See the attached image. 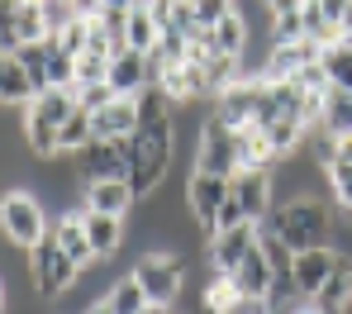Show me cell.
I'll return each mask as SVG.
<instances>
[{"instance_id":"6da1fadb","label":"cell","mask_w":352,"mask_h":314,"mask_svg":"<svg viewBox=\"0 0 352 314\" xmlns=\"http://www.w3.org/2000/svg\"><path fill=\"white\" fill-rule=\"evenodd\" d=\"M124 157H129V190L133 200H148L153 190L172 177L176 157V120L172 124H138L124 138Z\"/></svg>"},{"instance_id":"7a4b0ae2","label":"cell","mask_w":352,"mask_h":314,"mask_svg":"<svg viewBox=\"0 0 352 314\" xmlns=\"http://www.w3.org/2000/svg\"><path fill=\"white\" fill-rule=\"evenodd\" d=\"M262 229H272L291 252H305V248H333V210L319 200V195H305V200H291V205H276Z\"/></svg>"},{"instance_id":"3957f363","label":"cell","mask_w":352,"mask_h":314,"mask_svg":"<svg viewBox=\"0 0 352 314\" xmlns=\"http://www.w3.org/2000/svg\"><path fill=\"white\" fill-rule=\"evenodd\" d=\"M76 110V86H53V91H43V96H34L29 105H24V148H29V157H38V162H53L62 157L58 153V128L67 124V115Z\"/></svg>"},{"instance_id":"277c9868","label":"cell","mask_w":352,"mask_h":314,"mask_svg":"<svg viewBox=\"0 0 352 314\" xmlns=\"http://www.w3.org/2000/svg\"><path fill=\"white\" fill-rule=\"evenodd\" d=\"M272 210H276V200H272V167H243L238 177H229V200L219 210V229L262 224Z\"/></svg>"},{"instance_id":"5b68a950","label":"cell","mask_w":352,"mask_h":314,"mask_svg":"<svg viewBox=\"0 0 352 314\" xmlns=\"http://www.w3.org/2000/svg\"><path fill=\"white\" fill-rule=\"evenodd\" d=\"M48 214H43V200L34 195V190H14L5 186L0 190V238L10 243V248H34V243H43L48 238Z\"/></svg>"},{"instance_id":"8992f818","label":"cell","mask_w":352,"mask_h":314,"mask_svg":"<svg viewBox=\"0 0 352 314\" xmlns=\"http://www.w3.org/2000/svg\"><path fill=\"white\" fill-rule=\"evenodd\" d=\"M133 281L143 286L148 305L172 310V305H181V295H186V257L181 252H167V248L143 252L133 262Z\"/></svg>"},{"instance_id":"52a82bcc","label":"cell","mask_w":352,"mask_h":314,"mask_svg":"<svg viewBox=\"0 0 352 314\" xmlns=\"http://www.w3.org/2000/svg\"><path fill=\"white\" fill-rule=\"evenodd\" d=\"M76 276H81V267L62 252V243L48 234L43 243H34L29 248V281H34V291L38 295H48V300H62L72 286H76Z\"/></svg>"},{"instance_id":"ba28073f","label":"cell","mask_w":352,"mask_h":314,"mask_svg":"<svg viewBox=\"0 0 352 314\" xmlns=\"http://www.w3.org/2000/svg\"><path fill=\"white\" fill-rule=\"evenodd\" d=\"M224 200H229V181H224V177H210V172H190V177H186V210H190L195 229L205 234V243H210V234L219 229Z\"/></svg>"},{"instance_id":"9c48e42d","label":"cell","mask_w":352,"mask_h":314,"mask_svg":"<svg viewBox=\"0 0 352 314\" xmlns=\"http://www.w3.org/2000/svg\"><path fill=\"white\" fill-rule=\"evenodd\" d=\"M76 177L81 181H115V177H129V157H124V138L119 143H105V138H91L76 157H72Z\"/></svg>"},{"instance_id":"30bf717a","label":"cell","mask_w":352,"mask_h":314,"mask_svg":"<svg viewBox=\"0 0 352 314\" xmlns=\"http://www.w3.org/2000/svg\"><path fill=\"white\" fill-rule=\"evenodd\" d=\"M262 86H267L262 76H238L229 91H219V96L210 100V110L234 128L252 124V120H257V105H262Z\"/></svg>"},{"instance_id":"8fae6325","label":"cell","mask_w":352,"mask_h":314,"mask_svg":"<svg viewBox=\"0 0 352 314\" xmlns=\"http://www.w3.org/2000/svg\"><path fill=\"white\" fill-rule=\"evenodd\" d=\"M319 43L314 38H295V43H272L267 48V63H262V81H295L300 67L319 63Z\"/></svg>"},{"instance_id":"7c38bea8","label":"cell","mask_w":352,"mask_h":314,"mask_svg":"<svg viewBox=\"0 0 352 314\" xmlns=\"http://www.w3.org/2000/svg\"><path fill=\"white\" fill-rule=\"evenodd\" d=\"M257 243V224H234V229H214L210 234V243H205V257H210V271H219V276H229L238 262H243V252Z\"/></svg>"},{"instance_id":"4fadbf2b","label":"cell","mask_w":352,"mask_h":314,"mask_svg":"<svg viewBox=\"0 0 352 314\" xmlns=\"http://www.w3.org/2000/svg\"><path fill=\"white\" fill-rule=\"evenodd\" d=\"M105 86L115 96H138L143 86H153V67H148V53H133V48H119L110 53V67H105Z\"/></svg>"},{"instance_id":"5bb4252c","label":"cell","mask_w":352,"mask_h":314,"mask_svg":"<svg viewBox=\"0 0 352 314\" xmlns=\"http://www.w3.org/2000/svg\"><path fill=\"white\" fill-rule=\"evenodd\" d=\"M229 281H234L238 300H248V305H262V295H267V286H272V262H267L262 243H252V248L243 252V262H238L234 271H229Z\"/></svg>"},{"instance_id":"9a60e30c","label":"cell","mask_w":352,"mask_h":314,"mask_svg":"<svg viewBox=\"0 0 352 314\" xmlns=\"http://www.w3.org/2000/svg\"><path fill=\"white\" fill-rule=\"evenodd\" d=\"M338 257H343L338 248H305V252H295V257H291V276H295V286H300L305 300H314V291L333 276Z\"/></svg>"},{"instance_id":"2e32d148","label":"cell","mask_w":352,"mask_h":314,"mask_svg":"<svg viewBox=\"0 0 352 314\" xmlns=\"http://www.w3.org/2000/svg\"><path fill=\"white\" fill-rule=\"evenodd\" d=\"M133 205H138V200H133V190H129V177H115V181H86V186H81V210L129 219Z\"/></svg>"},{"instance_id":"e0dca14e","label":"cell","mask_w":352,"mask_h":314,"mask_svg":"<svg viewBox=\"0 0 352 314\" xmlns=\"http://www.w3.org/2000/svg\"><path fill=\"white\" fill-rule=\"evenodd\" d=\"M309 310H314V314H352V257H348V252L338 257L333 276L314 291Z\"/></svg>"},{"instance_id":"ac0fdd59","label":"cell","mask_w":352,"mask_h":314,"mask_svg":"<svg viewBox=\"0 0 352 314\" xmlns=\"http://www.w3.org/2000/svg\"><path fill=\"white\" fill-rule=\"evenodd\" d=\"M53 238L62 243V252L86 271V267H96L100 257H96V248H91V238H86V224H81V210H62L58 219H53V229H48Z\"/></svg>"},{"instance_id":"d6986e66","label":"cell","mask_w":352,"mask_h":314,"mask_svg":"<svg viewBox=\"0 0 352 314\" xmlns=\"http://www.w3.org/2000/svg\"><path fill=\"white\" fill-rule=\"evenodd\" d=\"M133 128H138V105H133V96H115L105 110H96V115H91V133H96V138H105V143L129 138Z\"/></svg>"},{"instance_id":"ffe728a7","label":"cell","mask_w":352,"mask_h":314,"mask_svg":"<svg viewBox=\"0 0 352 314\" xmlns=\"http://www.w3.org/2000/svg\"><path fill=\"white\" fill-rule=\"evenodd\" d=\"M81 224H86V238L100 262H110L119 248H124V234H129V219L119 214H96V210H81Z\"/></svg>"},{"instance_id":"44dd1931","label":"cell","mask_w":352,"mask_h":314,"mask_svg":"<svg viewBox=\"0 0 352 314\" xmlns=\"http://www.w3.org/2000/svg\"><path fill=\"white\" fill-rule=\"evenodd\" d=\"M34 96H38V91H34V81L24 76V67L14 63L10 53H0V105H19V110H24Z\"/></svg>"},{"instance_id":"7402d4cb","label":"cell","mask_w":352,"mask_h":314,"mask_svg":"<svg viewBox=\"0 0 352 314\" xmlns=\"http://www.w3.org/2000/svg\"><path fill=\"white\" fill-rule=\"evenodd\" d=\"M157 34H162V29H157V19H153V14H148V5L138 0V5L129 10V19H124V38H129V48H133V53H153Z\"/></svg>"},{"instance_id":"603a6c76","label":"cell","mask_w":352,"mask_h":314,"mask_svg":"<svg viewBox=\"0 0 352 314\" xmlns=\"http://www.w3.org/2000/svg\"><path fill=\"white\" fill-rule=\"evenodd\" d=\"M210 43H214V53H224V58H243V48H248V24L229 10V14L210 29Z\"/></svg>"},{"instance_id":"cb8c5ba5","label":"cell","mask_w":352,"mask_h":314,"mask_svg":"<svg viewBox=\"0 0 352 314\" xmlns=\"http://www.w3.org/2000/svg\"><path fill=\"white\" fill-rule=\"evenodd\" d=\"M91 138H96V133H91V115L76 105V110L67 115V124L58 128V153H62V157H76V153L91 143Z\"/></svg>"},{"instance_id":"d4e9b609","label":"cell","mask_w":352,"mask_h":314,"mask_svg":"<svg viewBox=\"0 0 352 314\" xmlns=\"http://www.w3.org/2000/svg\"><path fill=\"white\" fill-rule=\"evenodd\" d=\"M14 63L24 67V76L34 81V91H38V96H43V91H53V86H48V38H43V43H19Z\"/></svg>"},{"instance_id":"484cf974","label":"cell","mask_w":352,"mask_h":314,"mask_svg":"<svg viewBox=\"0 0 352 314\" xmlns=\"http://www.w3.org/2000/svg\"><path fill=\"white\" fill-rule=\"evenodd\" d=\"M319 128H324V133H333V138H348V133H352V96H348V91H329Z\"/></svg>"},{"instance_id":"4316f807","label":"cell","mask_w":352,"mask_h":314,"mask_svg":"<svg viewBox=\"0 0 352 314\" xmlns=\"http://www.w3.org/2000/svg\"><path fill=\"white\" fill-rule=\"evenodd\" d=\"M105 300H110V310H115V314H143V310H148V295H143V286L133 281V271H129V276H119Z\"/></svg>"},{"instance_id":"83f0119b","label":"cell","mask_w":352,"mask_h":314,"mask_svg":"<svg viewBox=\"0 0 352 314\" xmlns=\"http://www.w3.org/2000/svg\"><path fill=\"white\" fill-rule=\"evenodd\" d=\"M324 186L333 190V200H338V210H352V157H329V167H324Z\"/></svg>"},{"instance_id":"f1b7e54d","label":"cell","mask_w":352,"mask_h":314,"mask_svg":"<svg viewBox=\"0 0 352 314\" xmlns=\"http://www.w3.org/2000/svg\"><path fill=\"white\" fill-rule=\"evenodd\" d=\"M14 29H19V43H43V38H48V19H43V5H38V0H19Z\"/></svg>"},{"instance_id":"f546056e","label":"cell","mask_w":352,"mask_h":314,"mask_svg":"<svg viewBox=\"0 0 352 314\" xmlns=\"http://www.w3.org/2000/svg\"><path fill=\"white\" fill-rule=\"evenodd\" d=\"M319 63H324V76H329V86L333 91H348L352 96V58L338 48V43H329L324 53H319Z\"/></svg>"},{"instance_id":"4dcf8cb0","label":"cell","mask_w":352,"mask_h":314,"mask_svg":"<svg viewBox=\"0 0 352 314\" xmlns=\"http://www.w3.org/2000/svg\"><path fill=\"white\" fill-rule=\"evenodd\" d=\"M48 86H76V58L62 53L58 38H48Z\"/></svg>"},{"instance_id":"1f68e13d","label":"cell","mask_w":352,"mask_h":314,"mask_svg":"<svg viewBox=\"0 0 352 314\" xmlns=\"http://www.w3.org/2000/svg\"><path fill=\"white\" fill-rule=\"evenodd\" d=\"M38 5H43V19H48V38H58L72 19H81V10L72 0H38Z\"/></svg>"},{"instance_id":"d6a6232c","label":"cell","mask_w":352,"mask_h":314,"mask_svg":"<svg viewBox=\"0 0 352 314\" xmlns=\"http://www.w3.org/2000/svg\"><path fill=\"white\" fill-rule=\"evenodd\" d=\"M105 67H110L105 53H81V58H76V86H96V81H105Z\"/></svg>"},{"instance_id":"836d02e7","label":"cell","mask_w":352,"mask_h":314,"mask_svg":"<svg viewBox=\"0 0 352 314\" xmlns=\"http://www.w3.org/2000/svg\"><path fill=\"white\" fill-rule=\"evenodd\" d=\"M86 29H91V19H86V14H81V19H72V24L58 34V48H62V53H72V58H81V53H86Z\"/></svg>"},{"instance_id":"e575fe53","label":"cell","mask_w":352,"mask_h":314,"mask_svg":"<svg viewBox=\"0 0 352 314\" xmlns=\"http://www.w3.org/2000/svg\"><path fill=\"white\" fill-rule=\"evenodd\" d=\"M115 100V91L105 86V81H96V86H76V105L86 110V115H96V110H105Z\"/></svg>"},{"instance_id":"d590c367","label":"cell","mask_w":352,"mask_h":314,"mask_svg":"<svg viewBox=\"0 0 352 314\" xmlns=\"http://www.w3.org/2000/svg\"><path fill=\"white\" fill-rule=\"evenodd\" d=\"M190 5H195V24H200L205 34H210V29L229 14V0H190Z\"/></svg>"},{"instance_id":"8d00e7d4","label":"cell","mask_w":352,"mask_h":314,"mask_svg":"<svg viewBox=\"0 0 352 314\" xmlns=\"http://www.w3.org/2000/svg\"><path fill=\"white\" fill-rule=\"evenodd\" d=\"M81 314H115V310H110V300H91Z\"/></svg>"},{"instance_id":"74e56055","label":"cell","mask_w":352,"mask_h":314,"mask_svg":"<svg viewBox=\"0 0 352 314\" xmlns=\"http://www.w3.org/2000/svg\"><path fill=\"white\" fill-rule=\"evenodd\" d=\"M138 0H100V10H133Z\"/></svg>"},{"instance_id":"f35d334b","label":"cell","mask_w":352,"mask_h":314,"mask_svg":"<svg viewBox=\"0 0 352 314\" xmlns=\"http://www.w3.org/2000/svg\"><path fill=\"white\" fill-rule=\"evenodd\" d=\"M343 34H352V0L343 5Z\"/></svg>"},{"instance_id":"ab89813d","label":"cell","mask_w":352,"mask_h":314,"mask_svg":"<svg viewBox=\"0 0 352 314\" xmlns=\"http://www.w3.org/2000/svg\"><path fill=\"white\" fill-rule=\"evenodd\" d=\"M338 48H343V53L352 58V34H343V38H338Z\"/></svg>"},{"instance_id":"60d3db41","label":"cell","mask_w":352,"mask_h":314,"mask_svg":"<svg viewBox=\"0 0 352 314\" xmlns=\"http://www.w3.org/2000/svg\"><path fill=\"white\" fill-rule=\"evenodd\" d=\"M5 305H10V295H5V281H0V314H5Z\"/></svg>"},{"instance_id":"b9f144b4","label":"cell","mask_w":352,"mask_h":314,"mask_svg":"<svg viewBox=\"0 0 352 314\" xmlns=\"http://www.w3.org/2000/svg\"><path fill=\"white\" fill-rule=\"evenodd\" d=\"M167 314H195V310H181V305H172V310H167Z\"/></svg>"},{"instance_id":"7bdbcfd3","label":"cell","mask_w":352,"mask_h":314,"mask_svg":"<svg viewBox=\"0 0 352 314\" xmlns=\"http://www.w3.org/2000/svg\"><path fill=\"white\" fill-rule=\"evenodd\" d=\"M343 214H348V229H352V210H343Z\"/></svg>"},{"instance_id":"ee69618b","label":"cell","mask_w":352,"mask_h":314,"mask_svg":"<svg viewBox=\"0 0 352 314\" xmlns=\"http://www.w3.org/2000/svg\"><path fill=\"white\" fill-rule=\"evenodd\" d=\"M295 314H314V310H309V305H305V310H295Z\"/></svg>"}]
</instances>
